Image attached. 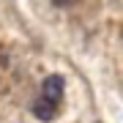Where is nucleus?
<instances>
[{"label": "nucleus", "instance_id": "obj_1", "mask_svg": "<svg viewBox=\"0 0 123 123\" xmlns=\"http://www.w3.org/2000/svg\"><path fill=\"white\" fill-rule=\"evenodd\" d=\"M41 98L49 101V104H60V98H63V77H47L44 79V85H41Z\"/></svg>", "mask_w": 123, "mask_h": 123}, {"label": "nucleus", "instance_id": "obj_2", "mask_svg": "<svg viewBox=\"0 0 123 123\" xmlns=\"http://www.w3.org/2000/svg\"><path fill=\"white\" fill-rule=\"evenodd\" d=\"M33 115L38 120H52L57 115V104H49V101H44V98H36L33 101Z\"/></svg>", "mask_w": 123, "mask_h": 123}, {"label": "nucleus", "instance_id": "obj_3", "mask_svg": "<svg viewBox=\"0 0 123 123\" xmlns=\"http://www.w3.org/2000/svg\"><path fill=\"white\" fill-rule=\"evenodd\" d=\"M52 3H55V6H71L74 0H52Z\"/></svg>", "mask_w": 123, "mask_h": 123}]
</instances>
